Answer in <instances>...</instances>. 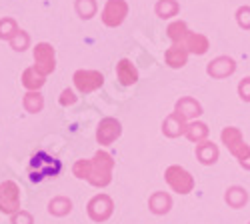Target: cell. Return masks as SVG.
<instances>
[{
	"instance_id": "cell-10",
	"label": "cell",
	"mask_w": 250,
	"mask_h": 224,
	"mask_svg": "<svg viewBox=\"0 0 250 224\" xmlns=\"http://www.w3.org/2000/svg\"><path fill=\"white\" fill-rule=\"evenodd\" d=\"M234 70H236V62L230 56H218V58L210 60L206 66V74L212 78H226V76L234 74Z\"/></svg>"
},
{
	"instance_id": "cell-1",
	"label": "cell",
	"mask_w": 250,
	"mask_h": 224,
	"mask_svg": "<svg viewBox=\"0 0 250 224\" xmlns=\"http://www.w3.org/2000/svg\"><path fill=\"white\" fill-rule=\"evenodd\" d=\"M112 170H114V160L106 150H98L92 158L76 160L72 166V172L76 178L90 182L96 188H104L110 184Z\"/></svg>"
},
{
	"instance_id": "cell-6",
	"label": "cell",
	"mask_w": 250,
	"mask_h": 224,
	"mask_svg": "<svg viewBox=\"0 0 250 224\" xmlns=\"http://www.w3.org/2000/svg\"><path fill=\"white\" fill-rule=\"evenodd\" d=\"M20 210V188L14 180H4L0 184V212L16 214Z\"/></svg>"
},
{
	"instance_id": "cell-30",
	"label": "cell",
	"mask_w": 250,
	"mask_h": 224,
	"mask_svg": "<svg viewBox=\"0 0 250 224\" xmlns=\"http://www.w3.org/2000/svg\"><path fill=\"white\" fill-rule=\"evenodd\" d=\"M248 224H250V222H248Z\"/></svg>"
},
{
	"instance_id": "cell-21",
	"label": "cell",
	"mask_w": 250,
	"mask_h": 224,
	"mask_svg": "<svg viewBox=\"0 0 250 224\" xmlns=\"http://www.w3.org/2000/svg\"><path fill=\"white\" fill-rule=\"evenodd\" d=\"M72 210V202L66 196H56L48 202V212L54 216H66Z\"/></svg>"
},
{
	"instance_id": "cell-17",
	"label": "cell",
	"mask_w": 250,
	"mask_h": 224,
	"mask_svg": "<svg viewBox=\"0 0 250 224\" xmlns=\"http://www.w3.org/2000/svg\"><path fill=\"white\" fill-rule=\"evenodd\" d=\"M148 208L154 212V214H166V212H170L172 208V198L170 194H166V192H154L150 198H148Z\"/></svg>"
},
{
	"instance_id": "cell-2",
	"label": "cell",
	"mask_w": 250,
	"mask_h": 224,
	"mask_svg": "<svg viewBox=\"0 0 250 224\" xmlns=\"http://www.w3.org/2000/svg\"><path fill=\"white\" fill-rule=\"evenodd\" d=\"M222 144L230 150V154L238 160V164L246 170H250V146L244 142L242 132L236 126H226L220 134Z\"/></svg>"
},
{
	"instance_id": "cell-29",
	"label": "cell",
	"mask_w": 250,
	"mask_h": 224,
	"mask_svg": "<svg viewBox=\"0 0 250 224\" xmlns=\"http://www.w3.org/2000/svg\"><path fill=\"white\" fill-rule=\"evenodd\" d=\"M12 224H32V216L24 210H18L16 214H12Z\"/></svg>"
},
{
	"instance_id": "cell-3",
	"label": "cell",
	"mask_w": 250,
	"mask_h": 224,
	"mask_svg": "<svg viewBox=\"0 0 250 224\" xmlns=\"http://www.w3.org/2000/svg\"><path fill=\"white\" fill-rule=\"evenodd\" d=\"M164 178H166V182H168V186L174 192H178V194H190L194 190V178H192V174L186 168L178 166V164H172V166L166 168Z\"/></svg>"
},
{
	"instance_id": "cell-15",
	"label": "cell",
	"mask_w": 250,
	"mask_h": 224,
	"mask_svg": "<svg viewBox=\"0 0 250 224\" xmlns=\"http://www.w3.org/2000/svg\"><path fill=\"white\" fill-rule=\"evenodd\" d=\"M176 112H180L186 120H194V118H198L200 114H202V106H200V102L196 98H192V96H184V98H180L178 102H176V108H174Z\"/></svg>"
},
{
	"instance_id": "cell-12",
	"label": "cell",
	"mask_w": 250,
	"mask_h": 224,
	"mask_svg": "<svg viewBox=\"0 0 250 224\" xmlns=\"http://www.w3.org/2000/svg\"><path fill=\"white\" fill-rule=\"evenodd\" d=\"M116 78L122 86H134L138 82V68L132 64V60L122 58L116 64Z\"/></svg>"
},
{
	"instance_id": "cell-16",
	"label": "cell",
	"mask_w": 250,
	"mask_h": 224,
	"mask_svg": "<svg viewBox=\"0 0 250 224\" xmlns=\"http://www.w3.org/2000/svg\"><path fill=\"white\" fill-rule=\"evenodd\" d=\"M220 156V150L214 142L210 140H204L200 144H196V158L202 162V164H214Z\"/></svg>"
},
{
	"instance_id": "cell-20",
	"label": "cell",
	"mask_w": 250,
	"mask_h": 224,
	"mask_svg": "<svg viewBox=\"0 0 250 224\" xmlns=\"http://www.w3.org/2000/svg\"><path fill=\"white\" fill-rule=\"evenodd\" d=\"M224 200L228 202V206H232V208H240L244 206L246 202H248V192L240 186H232V188H228L226 190V196Z\"/></svg>"
},
{
	"instance_id": "cell-26",
	"label": "cell",
	"mask_w": 250,
	"mask_h": 224,
	"mask_svg": "<svg viewBox=\"0 0 250 224\" xmlns=\"http://www.w3.org/2000/svg\"><path fill=\"white\" fill-rule=\"evenodd\" d=\"M28 42H30V40H28V36H26V32H22V30H20L12 40H10V44H12V48L14 50H20V52H22V50H26V46H28Z\"/></svg>"
},
{
	"instance_id": "cell-13",
	"label": "cell",
	"mask_w": 250,
	"mask_h": 224,
	"mask_svg": "<svg viewBox=\"0 0 250 224\" xmlns=\"http://www.w3.org/2000/svg\"><path fill=\"white\" fill-rule=\"evenodd\" d=\"M188 56H190V52L182 44H172L164 52V62L170 68H182V66H186V62H188Z\"/></svg>"
},
{
	"instance_id": "cell-8",
	"label": "cell",
	"mask_w": 250,
	"mask_h": 224,
	"mask_svg": "<svg viewBox=\"0 0 250 224\" xmlns=\"http://www.w3.org/2000/svg\"><path fill=\"white\" fill-rule=\"evenodd\" d=\"M88 216L94 220V222H106L112 212H114V204H112V198L108 194H96L90 202H88Z\"/></svg>"
},
{
	"instance_id": "cell-22",
	"label": "cell",
	"mask_w": 250,
	"mask_h": 224,
	"mask_svg": "<svg viewBox=\"0 0 250 224\" xmlns=\"http://www.w3.org/2000/svg\"><path fill=\"white\" fill-rule=\"evenodd\" d=\"M24 108L32 114H36L44 108V98L40 94V90H30L24 94Z\"/></svg>"
},
{
	"instance_id": "cell-27",
	"label": "cell",
	"mask_w": 250,
	"mask_h": 224,
	"mask_svg": "<svg viewBox=\"0 0 250 224\" xmlns=\"http://www.w3.org/2000/svg\"><path fill=\"white\" fill-rule=\"evenodd\" d=\"M78 100V96L74 94V90H70V88H64L60 92V98H58V102H60V106H72L74 102Z\"/></svg>"
},
{
	"instance_id": "cell-24",
	"label": "cell",
	"mask_w": 250,
	"mask_h": 224,
	"mask_svg": "<svg viewBox=\"0 0 250 224\" xmlns=\"http://www.w3.org/2000/svg\"><path fill=\"white\" fill-rule=\"evenodd\" d=\"M20 32V28L14 24V20L10 18H4V20H0V38H4V40H10Z\"/></svg>"
},
{
	"instance_id": "cell-25",
	"label": "cell",
	"mask_w": 250,
	"mask_h": 224,
	"mask_svg": "<svg viewBox=\"0 0 250 224\" xmlns=\"http://www.w3.org/2000/svg\"><path fill=\"white\" fill-rule=\"evenodd\" d=\"M176 10H178V6L172 2V0H162V2H158V6H156V12L160 14V18H170L176 14Z\"/></svg>"
},
{
	"instance_id": "cell-23",
	"label": "cell",
	"mask_w": 250,
	"mask_h": 224,
	"mask_svg": "<svg viewBox=\"0 0 250 224\" xmlns=\"http://www.w3.org/2000/svg\"><path fill=\"white\" fill-rule=\"evenodd\" d=\"M166 32H168V38H170L172 44H182L190 30H188V26H186L184 22H180V20H178V22H172Z\"/></svg>"
},
{
	"instance_id": "cell-14",
	"label": "cell",
	"mask_w": 250,
	"mask_h": 224,
	"mask_svg": "<svg viewBox=\"0 0 250 224\" xmlns=\"http://www.w3.org/2000/svg\"><path fill=\"white\" fill-rule=\"evenodd\" d=\"M182 46L188 50L190 54H196V56H202L208 52L210 48V42H208V38L204 34H198V32H188L186 40L182 42Z\"/></svg>"
},
{
	"instance_id": "cell-4",
	"label": "cell",
	"mask_w": 250,
	"mask_h": 224,
	"mask_svg": "<svg viewBox=\"0 0 250 224\" xmlns=\"http://www.w3.org/2000/svg\"><path fill=\"white\" fill-rule=\"evenodd\" d=\"M32 54H34V64H32V66H34L40 74L48 76V74L54 72V68H56V52H54L52 44H48V42H38V44L34 46Z\"/></svg>"
},
{
	"instance_id": "cell-19",
	"label": "cell",
	"mask_w": 250,
	"mask_h": 224,
	"mask_svg": "<svg viewBox=\"0 0 250 224\" xmlns=\"http://www.w3.org/2000/svg\"><path fill=\"white\" fill-rule=\"evenodd\" d=\"M208 134H210V130H208L206 124H202V122H188V128H186L184 136L190 142H194V144H200V142L208 140Z\"/></svg>"
},
{
	"instance_id": "cell-7",
	"label": "cell",
	"mask_w": 250,
	"mask_h": 224,
	"mask_svg": "<svg viewBox=\"0 0 250 224\" xmlns=\"http://www.w3.org/2000/svg\"><path fill=\"white\" fill-rule=\"evenodd\" d=\"M122 134V124L120 120L106 116L98 122V128H96V142L100 146H110L114 140H118Z\"/></svg>"
},
{
	"instance_id": "cell-9",
	"label": "cell",
	"mask_w": 250,
	"mask_h": 224,
	"mask_svg": "<svg viewBox=\"0 0 250 224\" xmlns=\"http://www.w3.org/2000/svg\"><path fill=\"white\" fill-rule=\"evenodd\" d=\"M126 12H128V6L122 0H108V4L102 10V22L110 28L120 26L124 22V18H126Z\"/></svg>"
},
{
	"instance_id": "cell-11",
	"label": "cell",
	"mask_w": 250,
	"mask_h": 224,
	"mask_svg": "<svg viewBox=\"0 0 250 224\" xmlns=\"http://www.w3.org/2000/svg\"><path fill=\"white\" fill-rule=\"evenodd\" d=\"M186 128H188V120H186L180 112H172L166 116V120L162 122V132L168 136V138H176V136H182L186 134Z\"/></svg>"
},
{
	"instance_id": "cell-18",
	"label": "cell",
	"mask_w": 250,
	"mask_h": 224,
	"mask_svg": "<svg viewBox=\"0 0 250 224\" xmlns=\"http://www.w3.org/2000/svg\"><path fill=\"white\" fill-rule=\"evenodd\" d=\"M20 80H22V86L30 92V90H40V88H42L44 82H46V76H42L34 66H28L22 72V78H20Z\"/></svg>"
},
{
	"instance_id": "cell-5",
	"label": "cell",
	"mask_w": 250,
	"mask_h": 224,
	"mask_svg": "<svg viewBox=\"0 0 250 224\" xmlns=\"http://www.w3.org/2000/svg\"><path fill=\"white\" fill-rule=\"evenodd\" d=\"M72 82H74V88L80 94H90V92L102 88L104 74L98 72V70H84V68H80V70H76L72 74Z\"/></svg>"
},
{
	"instance_id": "cell-28",
	"label": "cell",
	"mask_w": 250,
	"mask_h": 224,
	"mask_svg": "<svg viewBox=\"0 0 250 224\" xmlns=\"http://www.w3.org/2000/svg\"><path fill=\"white\" fill-rule=\"evenodd\" d=\"M238 96L244 100V102H250V76L242 78L238 84Z\"/></svg>"
}]
</instances>
